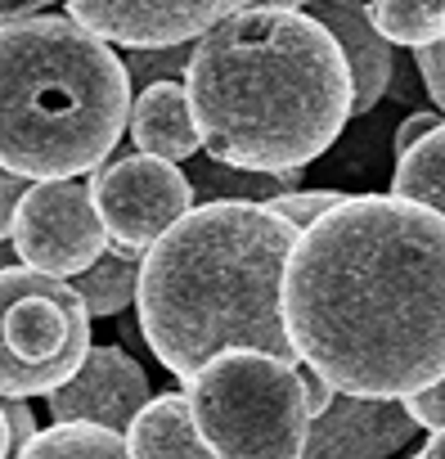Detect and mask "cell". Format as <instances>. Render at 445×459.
<instances>
[{
    "mask_svg": "<svg viewBox=\"0 0 445 459\" xmlns=\"http://www.w3.org/2000/svg\"><path fill=\"white\" fill-rule=\"evenodd\" d=\"M279 316L297 365L342 396L409 401L445 378V221L351 194L288 253Z\"/></svg>",
    "mask_w": 445,
    "mask_h": 459,
    "instance_id": "obj_1",
    "label": "cell"
},
{
    "mask_svg": "<svg viewBox=\"0 0 445 459\" xmlns=\"http://www.w3.org/2000/svg\"><path fill=\"white\" fill-rule=\"evenodd\" d=\"M184 100L211 162L288 176L347 131L351 68L302 5H235L193 41Z\"/></svg>",
    "mask_w": 445,
    "mask_h": 459,
    "instance_id": "obj_2",
    "label": "cell"
},
{
    "mask_svg": "<svg viewBox=\"0 0 445 459\" xmlns=\"http://www.w3.org/2000/svg\"><path fill=\"white\" fill-rule=\"evenodd\" d=\"M302 230L257 203H202L144 253L135 284L140 333L167 374L189 383L211 356L252 347L297 365L279 289Z\"/></svg>",
    "mask_w": 445,
    "mask_h": 459,
    "instance_id": "obj_3",
    "label": "cell"
},
{
    "mask_svg": "<svg viewBox=\"0 0 445 459\" xmlns=\"http://www.w3.org/2000/svg\"><path fill=\"white\" fill-rule=\"evenodd\" d=\"M131 117L122 55L46 14L0 32V167L28 185L95 176Z\"/></svg>",
    "mask_w": 445,
    "mask_h": 459,
    "instance_id": "obj_4",
    "label": "cell"
},
{
    "mask_svg": "<svg viewBox=\"0 0 445 459\" xmlns=\"http://www.w3.org/2000/svg\"><path fill=\"white\" fill-rule=\"evenodd\" d=\"M184 401L216 459H302L311 428L302 365L230 347L184 383Z\"/></svg>",
    "mask_w": 445,
    "mask_h": 459,
    "instance_id": "obj_5",
    "label": "cell"
},
{
    "mask_svg": "<svg viewBox=\"0 0 445 459\" xmlns=\"http://www.w3.org/2000/svg\"><path fill=\"white\" fill-rule=\"evenodd\" d=\"M90 351V311L50 275L0 271V401L59 392Z\"/></svg>",
    "mask_w": 445,
    "mask_h": 459,
    "instance_id": "obj_6",
    "label": "cell"
},
{
    "mask_svg": "<svg viewBox=\"0 0 445 459\" xmlns=\"http://www.w3.org/2000/svg\"><path fill=\"white\" fill-rule=\"evenodd\" d=\"M86 185H90L95 216L104 225L108 253L131 262L144 257L184 212H193L189 176L162 158H144V153L113 158Z\"/></svg>",
    "mask_w": 445,
    "mask_h": 459,
    "instance_id": "obj_7",
    "label": "cell"
},
{
    "mask_svg": "<svg viewBox=\"0 0 445 459\" xmlns=\"http://www.w3.org/2000/svg\"><path fill=\"white\" fill-rule=\"evenodd\" d=\"M10 239H14V253L28 271L64 280V284L86 275L108 248L86 180L28 185V194L14 212Z\"/></svg>",
    "mask_w": 445,
    "mask_h": 459,
    "instance_id": "obj_8",
    "label": "cell"
},
{
    "mask_svg": "<svg viewBox=\"0 0 445 459\" xmlns=\"http://www.w3.org/2000/svg\"><path fill=\"white\" fill-rule=\"evenodd\" d=\"M235 5L226 0H73L68 19L126 50H180L207 37Z\"/></svg>",
    "mask_w": 445,
    "mask_h": 459,
    "instance_id": "obj_9",
    "label": "cell"
},
{
    "mask_svg": "<svg viewBox=\"0 0 445 459\" xmlns=\"http://www.w3.org/2000/svg\"><path fill=\"white\" fill-rule=\"evenodd\" d=\"M149 401H153V383H149L144 365L108 342L104 347L90 342L81 369L59 392L46 396L55 423H95V428H108L122 437Z\"/></svg>",
    "mask_w": 445,
    "mask_h": 459,
    "instance_id": "obj_10",
    "label": "cell"
},
{
    "mask_svg": "<svg viewBox=\"0 0 445 459\" xmlns=\"http://www.w3.org/2000/svg\"><path fill=\"white\" fill-rule=\"evenodd\" d=\"M418 437V423L400 401L333 396V405L311 419L302 459H387Z\"/></svg>",
    "mask_w": 445,
    "mask_h": 459,
    "instance_id": "obj_11",
    "label": "cell"
},
{
    "mask_svg": "<svg viewBox=\"0 0 445 459\" xmlns=\"http://www.w3.org/2000/svg\"><path fill=\"white\" fill-rule=\"evenodd\" d=\"M338 46L351 68V113H373L378 100L387 95L396 77V55L391 46L373 32L364 5H347V0H324V5H302Z\"/></svg>",
    "mask_w": 445,
    "mask_h": 459,
    "instance_id": "obj_12",
    "label": "cell"
},
{
    "mask_svg": "<svg viewBox=\"0 0 445 459\" xmlns=\"http://www.w3.org/2000/svg\"><path fill=\"white\" fill-rule=\"evenodd\" d=\"M126 131H131V140H135V153H144V158H162V162H171V167L184 162V158H193V153L202 149L180 82L144 86V91L131 100Z\"/></svg>",
    "mask_w": 445,
    "mask_h": 459,
    "instance_id": "obj_13",
    "label": "cell"
},
{
    "mask_svg": "<svg viewBox=\"0 0 445 459\" xmlns=\"http://www.w3.org/2000/svg\"><path fill=\"white\" fill-rule=\"evenodd\" d=\"M126 459H216L193 428L184 392H158L126 428Z\"/></svg>",
    "mask_w": 445,
    "mask_h": 459,
    "instance_id": "obj_14",
    "label": "cell"
},
{
    "mask_svg": "<svg viewBox=\"0 0 445 459\" xmlns=\"http://www.w3.org/2000/svg\"><path fill=\"white\" fill-rule=\"evenodd\" d=\"M306 171H288V176H252V171H235V167H220V162H198L193 176H189V189H193V207L202 203H257V207H270L275 198L284 194H297Z\"/></svg>",
    "mask_w": 445,
    "mask_h": 459,
    "instance_id": "obj_15",
    "label": "cell"
},
{
    "mask_svg": "<svg viewBox=\"0 0 445 459\" xmlns=\"http://www.w3.org/2000/svg\"><path fill=\"white\" fill-rule=\"evenodd\" d=\"M391 198H405L414 207H427V212H436L445 221V122L396 162V171H391Z\"/></svg>",
    "mask_w": 445,
    "mask_h": 459,
    "instance_id": "obj_16",
    "label": "cell"
},
{
    "mask_svg": "<svg viewBox=\"0 0 445 459\" xmlns=\"http://www.w3.org/2000/svg\"><path fill=\"white\" fill-rule=\"evenodd\" d=\"M373 32L387 46H409V50H427L445 37V5L441 0H378V5H364Z\"/></svg>",
    "mask_w": 445,
    "mask_h": 459,
    "instance_id": "obj_17",
    "label": "cell"
},
{
    "mask_svg": "<svg viewBox=\"0 0 445 459\" xmlns=\"http://www.w3.org/2000/svg\"><path fill=\"white\" fill-rule=\"evenodd\" d=\"M14 459H126V437L95 423H50Z\"/></svg>",
    "mask_w": 445,
    "mask_h": 459,
    "instance_id": "obj_18",
    "label": "cell"
},
{
    "mask_svg": "<svg viewBox=\"0 0 445 459\" xmlns=\"http://www.w3.org/2000/svg\"><path fill=\"white\" fill-rule=\"evenodd\" d=\"M135 284H140V266L131 257H117V253H104L86 275L68 280V289L81 298V307L90 316H122V311H131Z\"/></svg>",
    "mask_w": 445,
    "mask_h": 459,
    "instance_id": "obj_19",
    "label": "cell"
},
{
    "mask_svg": "<svg viewBox=\"0 0 445 459\" xmlns=\"http://www.w3.org/2000/svg\"><path fill=\"white\" fill-rule=\"evenodd\" d=\"M122 68H126V82L131 86H158V82H180L189 73V50H131L122 55Z\"/></svg>",
    "mask_w": 445,
    "mask_h": 459,
    "instance_id": "obj_20",
    "label": "cell"
},
{
    "mask_svg": "<svg viewBox=\"0 0 445 459\" xmlns=\"http://www.w3.org/2000/svg\"><path fill=\"white\" fill-rule=\"evenodd\" d=\"M351 194H342V189H297V194H284V198H275L270 203V212H279L288 225H297V230H311L320 216H329L333 207H342Z\"/></svg>",
    "mask_w": 445,
    "mask_h": 459,
    "instance_id": "obj_21",
    "label": "cell"
},
{
    "mask_svg": "<svg viewBox=\"0 0 445 459\" xmlns=\"http://www.w3.org/2000/svg\"><path fill=\"white\" fill-rule=\"evenodd\" d=\"M400 405H405V414H409L418 428L441 432V428H445V378H441L436 387H427V392H418V396L400 401Z\"/></svg>",
    "mask_w": 445,
    "mask_h": 459,
    "instance_id": "obj_22",
    "label": "cell"
},
{
    "mask_svg": "<svg viewBox=\"0 0 445 459\" xmlns=\"http://www.w3.org/2000/svg\"><path fill=\"white\" fill-rule=\"evenodd\" d=\"M414 64H418V77L432 95L436 108H445V46H427V50H414Z\"/></svg>",
    "mask_w": 445,
    "mask_h": 459,
    "instance_id": "obj_23",
    "label": "cell"
},
{
    "mask_svg": "<svg viewBox=\"0 0 445 459\" xmlns=\"http://www.w3.org/2000/svg\"><path fill=\"white\" fill-rule=\"evenodd\" d=\"M23 194H28V180H19V176H10L5 167H0V248H5L10 235H14V212H19Z\"/></svg>",
    "mask_w": 445,
    "mask_h": 459,
    "instance_id": "obj_24",
    "label": "cell"
},
{
    "mask_svg": "<svg viewBox=\"0 0 445 459\" xmlns=\"http://www.w3.org/2000/svg\"><path fill=\"white\" fill-rule=\"evenodd\" d=\"M436 126H441V117H436V113H409V117L396 126V140H391V153H396V162H400V158H405L414 144H423V140H427Z\"/></svg>",
    "mask_w": 445,
    "mask_h": 459,
    "instance_id": "obj_25",
    "label": "cell"
},
{
    "mask_svg": "<svg viewBox=\"0 0 445 459\" xmlns=\"http://www.w3.org/2000/svg\"><path fill=\"white\" fill-rule=\"evenodd\" d=\"M50 5L46 0H0V32L5 28H23V23H37L46 19Z\"/></svg>",
    "mask_w": 445,
    "mask_h": 459,
    "instance_id": "obj_26",
    "label": "cell"
},
{
    "mask_svg": "<svg viewBox=\"0 0 445 459\" xmlns=\"http://www.w3.org/2000/svg\"><path fill=\"white\" fill-rule=\"evenodd\" d=\"M302 387H306V410H311V419H320L329 405H333V387L320 378V374H311V369H302Z\"/></svg>",
    "mask_w": 445,
    "mask_h": 459,
    "instance_id": "obj_27",
    "label": "cell"
},
{
    "mask_svg": "<svg viewBox=\"0 0 445 459\" xmlns=\"http://www.w3.org/2000/svg\"><path fill=\"white\" fill-rule=\"evenodd\" d=\"M23 446H28V441L14 437V428H10V419H5V405H0V459H14Z\"/></svg>",
    "mask_w": 445,
    "mask_h": 459,
    "instance_id": "obj_28",
    "label": "cell"
},
{
    "mask_svg": "<svg viewBox=\"0 0 445 459\" xmlns=\"http://www.w3.org/2000/svg\"><path fill=\"white\" fill-rule=\"evenodd\" d=\"M414 459H445V428H441V432H432V437H427V446H423Z\"/></svg>",
    "mask_w": 445,
    "mask_h": 459,
    "instance_id": "obj_29",
    "label": "cell"
},
{
    "mask_svg": "<svg viewBox=\"0 0 445 459\" xmlns=\"http://www.w3.org/2000/svg\"><path fill=\"white\" fill-rule=\"evenodd\" d=\"M5 266H14V262H10V248H0V271H5Z\"/></svg>",
    "mask_w": 445,
    "mask_h": 459,
    "instance_id": "obj_30",
    "label": "cell"
},
{
    "mask_svg": "<svg viewBox=\"0 0 445 459\" xmlns=\"http://www.w3.org/2000/svg\"><path fill=\"white\" fill-rule=\"evenodd\" d=\"M441 46H445V37H441Z\"/></svg>",
    "mask_w": 445,
    "mask_h": 459,
    "instance_id": "obj_31",
    "label": "cell"
}]
</instances>
